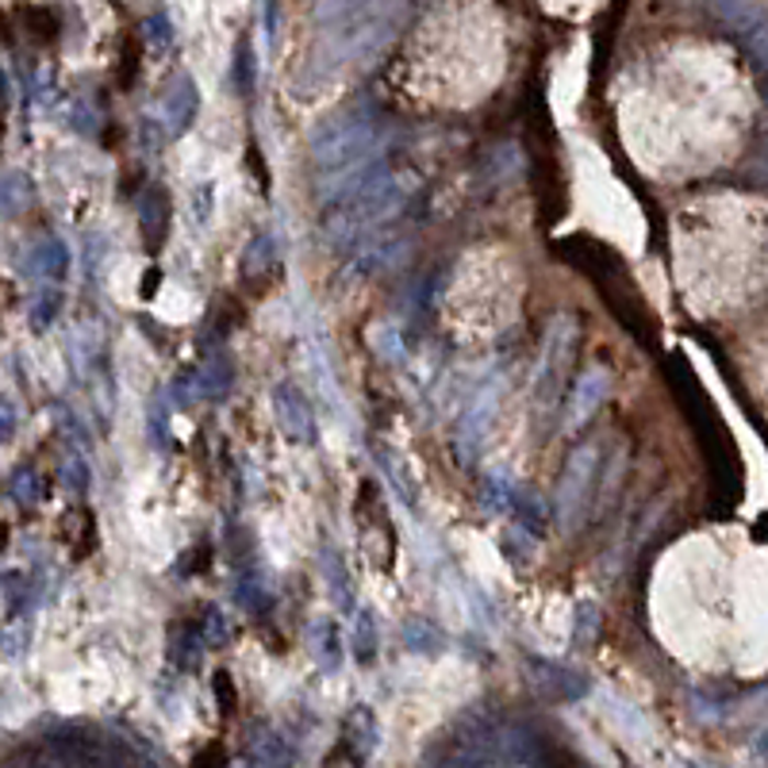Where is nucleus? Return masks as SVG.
<instances>
[{
    "mask_svg": "<svg viewBox=\"0 0 768 768\" xmlns=\"http://www.w3.org/2000/svg\"><path fill=\"white\" fill-rule=\"evenodd\" d=\"M12 488H15V500L20 503H31V500H38V477L31 469H20L15 472V480H12Z\"/></svg>",
    "mask_w": 768,
    "mask_h": 768,
    "instance_id": "obj_12",
    "label": "nucleus"
},
{
    "mask_svg": "<svg viewBox=\"0 0 768 768\" xmlns=\"http://www.w3.org/2000/svg\"><path fill=\"white\" fill-rule=\"evenodd\" d=\"M23 200H27V185H23V177H8V181H0V208H4V212H20Z\"/></svg>",
    "mask_w": 768,
    "mask_h": 768,
    "instance_id": "obj_10",
    "label": "nucleus"
},
{
    "mask_svg": "<svg viewBox=\"0 0 768 768\" xmlns=\"http://www.w3.org/2000/svg\"><path fill=\"white\" fill-rule=\"evenodd\" d=\"M15 423H20V415H15L12 400H4V396H0V442L12 438V434H15Z\"/></svg>",
    "mask_w": 768,
    "mask_h": 768,
    "instance_id": "obj_15",
    "label": "nucleus"
},
{
    "mask_svg": "<svg viewBox=\"0 0 768 768\" xmlns=\"http://www.w3.org/2000/svg\"><path fill=\"white\" fill-rule=\"evenodd\" d=\"M62 477H66V485L74 488V492H85V488H89V469H85V461H66V472H62Z\"/></svg>",
    "mask_w": 768,
    "mask_h": 768,
    "instance_id": "obj_14",
    "label": "nucleus"
},
{
    "mask_svg": "<svg viewBox=\"0 0 768 768\" xmlns=\"http://www.w3.org/2000/svg\"><path fill=\"white\" fill-rule=\"evenodd\" d=\"M350 642H354V657H358L361 665H369L377 657V626H374V615H369V611H358Z\"/></svg>",
    "mask_w": 768,
    "mask_h": 768,
    "instance_id": "obj_8",
    "label": "nucleus"
},
{
    "mask_svg": "<svg viewBox=\"0 0 768 768\" xmlns=\"http://www.w3.org/2000/svg\"><path fill=\"white\" fill-rule=\"evenodd\" d=\"M531 672H534V677H531L534 688H538V692H546L549 700L569 703V700H580V695L588 692V680L580 677V672H569V669H561V665H554V661H534Z\"/></svg>",
    "mask_w": 768,
    "mask_h": 768,
    "instance_id": "obj_3",
    "label": "nucleus"
},
{
    "mask_svg": "<svg viewBox=\"0 0 768 768\" xmlns=\"http://www.w3.org/2000/svg\"><path fill=\"white\" fill-rule=\"evenodd\" d=\"M277 419H281V426L292 438H308V431H312V408L292 385L277 388Z\"/></svg>",
    "mask_w": 768,
    "mask_h": 768,
    "instance_id": "obj_6",
    "label": "nucleus"
},
{
    "mask_svg": "<svg viewBox=\"0 0 768 768\" xmlns=\"http://www.w3.org/2000/svg\"><path fill=\"white\" fill-rule=\"evenodd\" d=\"M54 315H58V297H54V292H46V297L35 300V315H31V323H35V327H46Z\"/></svg>",
    "mask_w": 768,
    "mask_h": 768,
    "instance_id": "obj_13",
    "label": "nucleus"
},
{
    "mask_svg": "<svg viewBox=\"0 0 768 768\" xmlns=\"http://www.w3.org/2000/svg\"><path fill=\"white\" fill-rule=\"evenodd\" d=\"M749 757L768 765V726H761V731L754 734V742H749Z\"/></svg>",
    "mask_w": 768,
    "mask_h": 768,
    "instance_id": "obj_16",
    "label": "nucleus"
},
{
    "mask_svg": "<svg viewBox=\"0 0 768 768\" xmlns=\"http://www.w3.org/2000/svg\"><path fill=\"white\" fill-rule=\"evenodd\" d=\"M369 146H374V123L354 115V120H338L335 127L323 131L315 162H320V169H358Z\"/></svg>",
    "mask_w": 768,
    "mask_h": 768,
    "instance_id": "obj_1",
    "label": "nucleus"
},
{
    "mask_svg": "<svg viewBox=\"0 0 768 768\" xmlns=\"http://www.w3.org/2000/svg\"><path fill=\"white\" fill-rule=\"evenodd\" d=\"M66 246L62 243H43V246H35V269L43 277H51V281H58V277H66Z\"/></svg>",
    "mask_w": 768,
    "mask_h": 768,
    "instance_id": "obj_9",
    "label": "nucleus"
},
{
    "mask_svg": "<svg viewBox=\"0 0 768 768\" xmlns=\"http://www.w3.org/2000/svg\"><path fill=\"white\" fill-rule=\"evenodd\" d=\"M166 212H169V200H166V192H158L154 189L151 197H146V204H143V231H146V243H154L158 246L162 238H166Z\"/></svg>",
    "mask_w": 768,
    "mask_h": 768,
    "instance_id": "obj_7",
    "label": "nucleus"
},
{
    "mask_svg": "<svg viewBox=\"0 0 768 768\" xmlns=\"http://www.w3.org/2000/svg\"><path fill=\"white\" fill-rule=\"evenodd\" d=\"M197 108H200L197 81H192V77H177V81L169 85L166 100H162V112H166L169 135H181V131H189V123L197 120Z\"/></svg>",
    "mask_w": 768,
    "mask_h": 768,
    "instance_id": "obj_4",
    "label": "nucleus"
},
{
    "mask_svg": "<svg viewBox=\"0 0 768 768\" xmlns=\"http://www.w3.org/2000/svg\"><path fill=\"white\" fill-rule=\"evenodd\" d=\"M603 392H608V374L603 369H592V374L580 377L577 392H572V403L569 411H565V426H580L588 415H592L596 408H600Z\"/></svg>",
    "mask_w": 768,
    "mask_h": 768,
    "instance_id": "obj_5",
    "label": "nucleus"
},
{
    "mask_svg": "<svg viewBox=\"0 0 768 768\" xmlns=\"http://www.w3.org/2000/svg\"><path fill=\"white\" fill-rule=\"evenodd\" d=\"M235 81H238V89H243V97H251L254 66H251V46H246V38L238 43V54H235Z\"/></svg>",
    "mask_w": 768,
    "mask_h": 768,
    "instance_id": "obj_11",
    "label": "nucleus"
},
{
    "mask_svg": "<svg viewBox=\"0 0 768 768\" xmlns=\"http://www.w3.org/2000/svg\"><path fill=\"white\" fill-rule=\"evenodd\" d=\"M592 472H596V449L585 446L577 457H572L569 469H565V477H561V511L565 515H577L580 503L588 500V492H592Z\"/></svg>",
    "mask_w": 768,
    "mask_h": 768,
    "instance_id": "obj_2",
    "label": "nucleus"
}]
</instances>
